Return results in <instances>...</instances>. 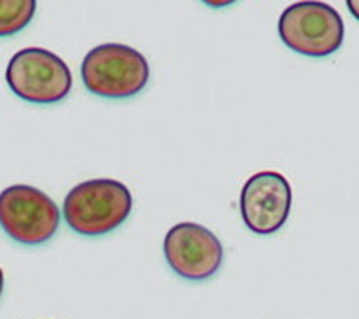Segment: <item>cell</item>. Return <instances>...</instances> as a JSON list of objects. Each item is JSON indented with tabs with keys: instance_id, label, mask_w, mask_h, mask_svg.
Here are the masks:
<instances>
[{
	"instance_id": "cell-5",
	"label": "cell",
	"mask_w": 359,
	"mask_h": 319,
	"mask_svg": "<svg viewBox=\"0 0 359 319\" xmlns=\"http://www.w3.org/2000/svg\"><path fill=\"white\" fill-rule=\"evenodd\" d=\"M0 226L20 244H43L57 232L60 210L40 188L13 185L0 192Z\"/></svg>"
},
{
	"instance_id": "cell-1",
	"label": "cell",
	"mask_w": 359,
	"mask_h": 319,
	"mask_svg": "<svg viewBox=\"0 0 359 319\" xmlns=\"http://www.w3.org/2000/svg\"><path fill=\"white\" fill-rule=\"evenodd\" d=\"M133 199L130 188L117 180H88L67 194L63 215L70 228L79 235L97 237L114 232L131 213Z\"/></svg>"
},
{
	"instance_id": "cell-8",
	"label": "cell",
	"mask_w": 359,
	"mask_h": 319,
	"mask_svg": "<svg viewBox=\"0 0 359 319\" xmlns=\"http://www.w3.org/2000/svg\"><path fill=\"white\" fill-rule=\"evenodd\" d=\"M36 11L34 0H0V38L27 27Z\"/></svg>"
},
{
	"instance_id": "cell-10",
	"label": "cell",
	"mask_w": 359,
	"mask_h": 319,
	"mask_svg": "<svg viewBox=\"0 0 359 319\" xmlns=\"http://www.w3.org/2000/svg\"><path fill=\"white\" fill-rule=\"evenodd\" d=\"M2 291H4V273L0 269V296H2Z\"/></svg>"
},
{
	"instance_id": "cell-2",
	"label": "cell",
	"mask_w": 359,
	"mask_h": 319,
	"mask_svg": "<svg viewBox=\"0 0 359 319\" xmlns=\"http://www.w3.org/2000/svg\"><path fill=\"white\" fill-rule=\"evenodd\" d=\"M86 90L104 99H128L146 88L149 65L139 50L123 43H104L90 50L81 63Z\"/></svg>"
},
{
	"instance_id": "cell-7",
	"label": "cell",
	"mask_w": 359,
	"mask_h": 319,
	"mask_svg": "<svg viewBox=\"0 0 359 319\" xmlns=\"http://www.w3.org/2000/svg\"><path fill=\"white\" fill-rule=\"evenodd\" d=\"M293 192L280 172L253 174L243 187L241 215L248 229L257 235H271L286 225Z\"/></svg>"
},
{
	"instance_id": "cell-9",
	"label": "cell",
	"mask_w": 359,
	"mask_h": 319,
	"mask_svg": "<svg viewBox=\"0 0 359 319\" xmlns=\"http://www.w3.org/2000/svg\"><path fill=\"white\" fill-rule=\"evenodd\" d=\"M347 8H348V11L354 15L355 20H359V0H348Z\"/></svg>"
},
{
	"instance_id": "cell-3",
	"label": "cell",
	"mask_w": 359,
	"mask_h": 319,
	"mask_svg": "<svg viewBox=\"0 0 359 319\" xmlns=\"http://www.w3.org/2000/svg\"><path fill=\"white\" fill-rule=\"evenodd\" d=\"M6 81L17 97L33 104L60 103L72 88V72L62 57L29 47L9 59Z\"/></svg>"
},
{
	"instance_id": "cell-4",
	"label": "cell",
	"mask_w": 359,
	"mask_h": 319,
	"mask_svg": "<svg viewBox=\"0 0 359 319\" xmlns=\"http://www.w3.org/2000/svg\"><path fill=\"white\" fill-rule=\"evenodd\" d=\"M278 34L287 49L311 57H325L341 47L345 27L339 13L325 2H297L284 9Z\"/></svg>"
},
{
	"instance_id": "cell-6",
	"label": "cell",
	"mask_w": 359,
	"mask_h": 319,
	"mask_svg": "<svg viewBox=\"0 0 359 319\" xmlns=\"http://www.w3.org/2000/svg\"><path fill=\"white\" fill-rule=\"evenodd\" d=\"M163 255L169 267L187 280H207L223 264V244L205 226L180 222L163 239Z\"/></svg>"
}]
</instances>
